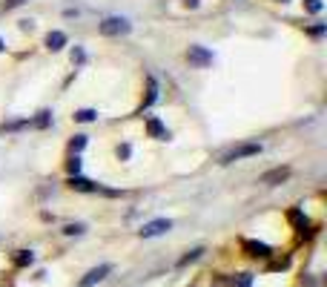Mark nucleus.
Returning <instances> with one entry per match:
<instances>
[{
	"label": "nucleus",
	"instance_id": "f257e3e1",
	"mask_svg": "<svg viewBox=\"0 0 327 287\" xmlns=\"http://www.w3.org/2000/svg\"><path fill=\"white\" fill-rule=\"evenodd\" d=\"M261 152V144H238V147H230L227 152H221L218 164H233V161H241V158H253Z\"/></svg>",
	"mask_w": 327,
	"mask_h": 287
},
{
	"label": "nucleus",
	"instance_id": "f03ea898",
	"mask_svg": "<svg viewBox=\"0 0 327 287\" xmlns=\"http://www.w3.org/2000/svg\"><path fill=\"white\" fill-rule=\"evenodd\" d=\"M129 20L126 17H106V20L101 23V35H106V37H115V35H126L129 32Z\"/></svg>",
	"mask_w": 327,
	"mask_h": 287
},
{
	"label": "nucleus",
	"instance_id": "7ed1b4c3",
	"mask_svg": "<svg viewBox=\"0 0 327 287\" xmlns=\"http://www.w3.org/2000/svg\"><path fill=\"white\" fill-rule=\"evenodd\" d=\"M109 273H112V264H101V267H92V270H89L86 276H83V279L78 281V287H95V284H98V281H103V279H106Z\"/></svg>",
	"mask_w": 327,
	"mask_h": 287
},
{
	"label": "nucleus",
	"instance_id": "20e7f679",
	"mask_svg": "<svg viewBox=\"0 0 327 287\" xmlns=\"http://www.w3.org/2000/svg\"><path fill=\"white\" fill-rule=\"evenodd\" d=\"M172 230V221L169 218H158V221H149L144 230H141V236L144 238H155V236H164V233H169Z\"/></svg>",
	"mask_w": 327,
	"mask_h": 287
},
{
	"label": "nucleus",
	"instance_id": "39448f33",
	"mask_svg": "<svg viewBox=\"0 0 327 287\" xmlns=\"http://www.w3.org/2000/svg\"><path fill=\"white\" fill-rule=\"evenodd\" d=\"M290 178V167H276V170H270V172H264L261 178V184H267V187H276V184H281V181H287Z\"/></svg>",
	"mask_w": 327,
	"mask_h": 287
},
{
	"label": "nucleus",
	"instance_id": "423d86ee",
	"mask_svg": "<svg viewBox=\"0 0 327 287\" xmlns=\"http://www.w3.org/2000/svg\"><path fill=\"white\" fill-rule=\"evenodd\" d=\"M187 57H189V64H195V66H210L212 64V52H207L204 46H189V52H187Z\"/></svg>",
	"mask_w": 327,
	"mask_h": 287
},
{
	"label": "nucleus",
	"instance_id": "0eeeda50",
	"mask_svg": "<svg viewBox=\"0 0 327 287\" xmlns=\"http://www.w3.org/2000/svg\"><path fill=\"white\" fill-rule=\"evenodd\" d=\"M146 132L152 138H158V141H169V129L164 127L158 118H146Z\"/></svg>",
	"mask_w": 327,
	"mask_h": 287
},
{
	"label": "nucleus",
	"instance_id": "6e6552de",
	"mask_svg": "<svg viewBox=\"0 0 327 287\" xmlns=\"http://www.w3.org/2000/svg\"><path fill=\"white\" fill-rule=\"evenodd\" d=\"M69 187H72V190H78V193H98V190H101L95 181L80 178V175H72V178H69Z\"/></svg>",
	"mask_w": 327,
	"mask_h": 287
},
{
	"label": "nucleus",
	"instance_id": "1a4fd4ad",
	"mask_svg": "<svg viewBox=\"0 0 327 287\" xmlns=\"http://www.w3.org/2000/svg\"><path fill=\"white\" fill-rule=\"evenodd\" d=\"M244 250H247V256H253V258H267L270 256V247L264 241H244Z\"/></svg>",
	"mask_w": 327,
	"mask_h": 287
},
{
	"label": "nucleus",
	"instance_id": "9d476101",
	"mask_svg": "<svg viewBox=\"0 0 327 287\" xmlns=\"http://www.w3.org/2000/svg\"><path fill=\"white\" fill-rule=\"evenodd\" d=\"M63 46H66V35H63V32H49V35H46V49L58 52V49H63Z\"/></svg>",
	"mask_w": 327,
	"mask_h": 287
},
{
	"label": "nucleus",
	"instance_id": "9b49d317",
	"mask_svg": "<svg viewBox=\"0 0 327 287\" xmlns=\"http://www.w3.org/2000/svg\"><path fill=\"white\" fill-rule=\"evenodd\" d=\"M155 98H158V80H155V78H146V98H144V107L155 104Z\"/></svg>",
	"mask_w": 327,
	"mask_h": 287
},
{
	"label": "nucleus",
	"instance_id": "f8f14e48",
	"mask_svg": "<svg viewBox=\"0 0 327 287\" xmlns=\"http://www.w3.org/2000/svg\"><path fill=\"white\" fill-rule=\"evenodd\" d=\"M52 124V112L49 109H43V112H37V118L32 121V127H37V129H46Z\"/></svg>",
	"mask_w": 327,
	"mask_h": 287
},
{
	"label": "nucleus",
	"instance_id": "ddd939ff",
	"mask_svg": "<svg viewBox=\"0 0 327 287\" xmlns=\"http://www.w3.org/2000/svg\"><path fill=\"white\" fill-rule=\"evenodd\" d=\"M95 118H98L95 109H78V112H75V121H80V124H89V121H95Z\"/></svg>",
	"mask_w": 327,
	"mask_h": 287
},
{
	"label": "nucleus",
	"instance_id": "4468645a",
	"mask_svg": "<svg viewBox=\"0 0 327 287\" xmlns=\"http://www.w3.org/2000/svg\"><path fill=\"white\" fill-rule=\"evenodd\" d=\"M32 261H35V256H32L29 250H20V253H17V258H15L17 267H26V264H32Z\"/></svg>",
	"mask_w": 327,
	"mask_h": 287
},
{
	"label": "nucleus",
	"instance_id": "2eb2a0df",
	"mask_svg": "<svg viewBox=\"0 0 327 287\" xmlns=\"http://www.w3.org/2000/svg\"><path fill=\"white\" fill-rule=\"evenodd\" d=\"M290 221L296 224V227H301V230H304V227H307V215H301L298 210H290Z\"/></svg>",
	"mask_w": 327,
	"mask_h": 287
},
{
	"label": "nucleus",
	"instance_id": "dca6fc26",
	"mask_svg": "<svg viewBox=\"0 0 327 287\" xmlns=\"http://www.w3.org/2000/svg\"><path fill=\"white\" fill-rule=\"evenodd\" d=\"M201 253H204V250H201V247H195V250H189V253H187V256H184V258H181V261H178V264H181V267H184V264H189V261H195V258H198V256H201Z\"/></svg>",
	"mask_w": 327,
	"mask_h": 287
},
{
	"label": "nucleus",
	"instance_id": "f3484780",
	"mask_svg": "<svg viewBox=\"0 0 327 287\" xmlns=\"http://www.w3.org/2000/svg\"><path fill=\"white\" fill-rule=\"evenodd\" d=\"M118 158H121V161H126V158H129L132 155V147H129V144H118Z\"/></svg>",
	"mask_w": 327,
	"mask_h": 287
},
{
	"label": "nucleus",
	"instance_id": "a211bd4d",
	"mask_svg": "<svg viewBox=\"0 0 327 287\" xmlns=\"http://www.w3.org/2000/svg\"><path fill=\"white\" fill-rule=\"evenodd\" d=\"M83 147H86V135H75L72 138V152H80Z\"/></svg>",
	"mask_w": 327,
	"mask_h": 287
},
{
	"label": "nucleus",
	"instance_id": "6ab92c4d",
	"mask_svg": "<svg viewBox=\"0 0 327 287\" xmlns=\"http://www.w3.org/2000/svg\"><path fill=\"white\" fill-rule=\"evenodd\" d=\"M66 236H80L83 233V224H69V227H63Z\"/></svg>",
	"mask_w": 327,
	"mask_h": 287
},
{
	"label": "nucleus",
	"instance_id": "aec40b11",
	"mask_svg": "<svg viewBox=\"0 0 327 287\" xmlns=\"http://www.w3.org/2000/svg\"><path fill=\"white\" fill-rule=\"evenodd\" d=\"M304 6L310 9V12H321V9H324V3H321V0H304Z\"/></svg>",
	"mask_w": 327,
	"mask_h": 287
},
{
	"label": "nucleus",
	"instance_id": "412c9836",
	"mask_svg": "<svg viewBox=\"0 0 327 287\" xmlns=\"http://www.w3.org/2000/svg\"><path fill=\"white\" fill-rule=\"evenodd\" d=\"M250 281H253V276H250V273H244V276H241V279L235 281L233 287H250Z\"/></svg>",
	"mask_w": 327,
	"mask_h": 287
},
{
	"label": "nucleus",
	"instance_id": "4be33fe9",
	"mask_svg": "<svg viewBox=\"0 0 327 287\" xmlns=\"http://www.w3.org/2000/svg\"><path fill=\"white\" fill-rule=\"evenodd\" d=\"M78 170H80V158L75 155L72 161H69V172H72V175H78Z\"/></svg>",
	"mask_w": 327,
	"mask_h": 287
},
{
	"label": "nucleus",
	"instance_id": "5701e85b",
	"mask_svg": "<svg viewBox=\"0 0 327 287\" xmlns=\"http://www.w3.org/2000/svg\"><path fill=\"white\" fill-rule=\"evenodd\" d=\"M23 3H26V0H6V3H3V9H17V6H23Z\"/></svg>",
	"mask_w": 327,
	"mask_h": 287
},
{
	"label": "nucleus",
	"instance_id": "b1692460",
	"mask_svg": "<svg viewBox=\"0 0 327 287\" xmlns=\"http://www.w3.org/2000/svg\"><path fill=\"white\" fill-rule=\"evenodd\" d=\"M83 57H86V55H83V49H75L72 52V60H75V64H83Z\"/></svg>",
	"mask_w": 327,
	"mask_h": 287
},
{
	"label": "nucleus",
	"instance_id": "393cba45",
	"mask_svg": "<svg viewBox=\"0 0 327 287\" xmlns=\"http://www.w3.org/2000/svg\"><path fill=\"white\" fill-rule=\"evenodd\" d=\"M184 3H187L189 9H195V6H198V0H184Z\"/></svg>",
	"mask_w": 327,
	"mask_h": 287
},
{
	"label": "nucleus",
	"instance_id": "a878e982",
	"mask_svg": "<svg viewBox=\"0 0 327 287\" xmlns=\"http://www.w3.org/2000/svg\"><path fill=\"white\" fill-rule=\"evenodd\" d=\"M0 52H3V40H0Z\"/></svg>",
	"mask_w": 327,
	"mask_h": 287
}]
</instances>
